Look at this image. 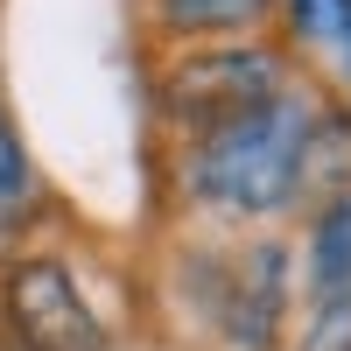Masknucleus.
<instances>
[{"label": "nucleus", "mask_w": 351, "mask_h": 351, "mask_svg": "<svg viewBox=\"0 0 351 351\" xmlns=\"http://www.w3.org/2000/svg\"><path fill=\"white\" fill-rule=\"evenodd\" d=\"M267 99H281V56L274 49H197L162 77V112L190 141L225 120H246Z\"/></svg>", "instance_id": "obj_2"}, {"label": "nucleus", "mask_w": 351, "mask_h": 351, "mask_svg": "<svg viewBox=\"0 0 351 351\" xmlns=\"http://www.w3.org/2000/svg\"><path fill=\"white\" fill-rule=\"evenodd\" d=\"M344 197L351 190V112H309V141H302V176H295V197Z\"/></svg>", "instance_id": "obj_5"}, {"label": "nucleus", "mask_w": 351, "mask_h": 351, "mask_svg": "<svg viewBox=\"0 0 351 351\" xmlns=\"http://www.w3.org/2000/svg\"><path fill=\"white\" fill-rule=\"evenodd\" d=\"M281 316H288V253H281L274 239H260V246H246V253L225 267L218 324L232 330L239 351H274Z\"/></svg>", "instance_id": "obj_4"}, {"label": "nucleus", "mask_w": 351, "mask_h": 351, "mask_svg": "<svg viewBox=\"0 0 351 351\" xmlns=\"http://www.w3.org/2000/svg\"><path fill=\"white\" fill-rule=\"evenodd\" d=\"M295 351H351V295H324L316 302Z\"/></svg>", "instance_id": "obj_8"}, {"label": "nucleus", "mask_w": 351, "mask_h": 351, "mask_svg": "<svg viewBox=\"0 0 351 351\" xmlns=\"http://www.w3.org/2000/svg\"><path fill=\"white\" fill-rule=\"evenodd\" d=\"M274 0H155L162 36H246L267 21Z\"/></svg>", "instance_id": "obj_7"}, {"label": "nucleus", "mask_w": 351, "mask_h": 351, "mask_svg": "<svg viewBox=\"0 0 351 351\" xmlns=\"http://www.w3.org/2000/svg\"><path fill=\"white\" fill-rule=\"evenodd\" d=\"M344 43H351V36H344Z\"/></svg>", "instance_id": "obj_11"}, {"label": "nucleus", "mask_w": 351, "mask_h": 351, "mask_svg": "<svg viewBox=\"0 0 351 351\" xmlns=\"http://www.w3.org/2000/svg\"><path fill=\"white\" fill-rule=\"evenodd\" d=\"M295 28L302 36H316V43H344L351 36V0H295Z\"/></svg>", "instance_id": "obj_10"}, {"label": "nucleus", "mask_w": 351, "mask_h": 351, "mask_svg": "<svg viewBox=\"0 0 351 351\" xmlns=\"http://www.w3.org/2000/svg\"><path fill=\"white\" fill-rule=\"evenodd\" d=\"M302 141H309V106L302 99H267L246 120H225L197 134L190 148V190L232 218H267L281 204H295L302 176Z\"/></svg>", "instance_id": "obj_1"}, {"label": "nucleus", "mask_w": 351, "mask_h": 351, "mask_svg": "<svg viewBox=\"0 0 351 351\" xmlns=\"http://www.w3.org/2000/svg\"><path fill=\"white\" fill-rule=\"evenodd\" d=\"M0 309L21 351H106V330L64 260H14Z\"/></svg>", "instance_id": "obj_3"}, {"label": "nucleus", "mask_w": 351, "mask_h": 351, "mask_svg": "<svg viewBox=\"0 0 351 351\" xmlns=\"http://www.w3.org/2000/svg\"><path fill=\"white\" fill-rule=\"evenodd\" d=\"M309 288L324 295H351V190L330 197L309 225Z\"/></svg>", "instance_id": "obj_6"}, {"label": "nucleus", "mask_w": 351, "mask_h": 351, "mask_svg": "<svg viewBox=\"0 0 351 351\" xmlns=\"http://www.w3.org/2000/svg\"><path fill=\"white\" fill-rule=\"evenodd\" d=\"M28 190H36V176H28V155H21V141L8 127V112H0V211H21Z\"/></svg>", "instance_id": "obj_9"}]
</instances>
